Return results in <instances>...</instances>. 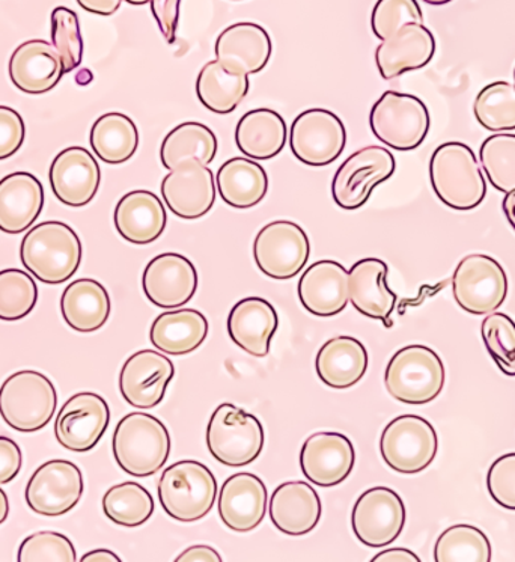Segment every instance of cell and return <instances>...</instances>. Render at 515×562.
<instances>
[{"label":"cell","mask_w":515,"mask_h":562,"mask_svg":"<svg viewBox=\"0 0 515 562\" xmlns=\"http://www.w3.org/2000/svg\"><path fill=\"white\" fill-rule=\"evenodd\" d=\"M113 221L124 240L133 245H149L164 234L168 216L156 193L133 190L117 202Z\"/></svg>","instance_id":"obj_31"},{"label":"cell","mask_w":515,"mask_h":562,"mask_svg":"<svg viewBox=\"0 0 515 562\" xmlns=\"http://www.w3.org/2000/svg\"><path fill=\"white\" fill-rule=\"evenodd\" d=\"M52 46L63 60L64 72L75 71L82 64V32L79 18L70 8L58 7L52 12Z\"/></svg>","instance_id":"obj_46"},{"label":"cell","mask_w":515,"mask_h":562,"mask_svg":"<svg viewBox=\"0 0 515 562\" xmlns=\"http://www.w3.org/2000/svg\"><path fill=\"white\" fill-rule=\"evenodd\" d=\"M82 241L64 222L35 225L24 236L20 258L27 272L48 285H59L75 277L82 262Z\"/></svg>","instance_id":"obj_1"},{"label":"cell","mask_w":515,"mask_h":562,"mask_svg":"<svg viewBox=\"0 0 515 562\" xmlns=\"http://www.w3.org/2000/svg\"><path fill=\"white\" fill-rule=\"evenodd\" d=\"M83 475L77 464L68 460H51L42 464L27 481V507L36 515L59 517L70 513L82 499Z\"/></svg>","instance_id":"obj_13"},{"label":"cell","mask_w":515,"mask_h":562,"mask_svg":"<svg viewBox=\"0 0 515 562\" xmlns=\"http://www.w3.org/2000/svg\"><path fill=\"white\" fill-rule=\"evenodd\" d=\"M486 488L494 503L515 512V452L499 457L486 475Z\"/></svg>","instance_id":"obj_49"},{"label":"cell","mask_w":515,"mask_h":562,"mask_svg":"<svg viewBox=\"0 0 515 562\" xmlns=\"http://www.w3.org/2000/svg\"><path fill=\"white\" fill-rule=\"evenodd\" d=\"M216 188L222 201L234 209H253L269 192L266 169L247 157H234L219 168Z\"/></svg>","instance_id":"obj_36"},{"label":"cell","mask_w":515,"mask_h":562,"mask_svg":"<svg viewBox=\"0 0 515 562\" xmlns=\"http://www.w3.org/2000/svg\"><path fill=\"white\" fill-rule=\"evenodd\" d=\"M389 267L379 258H363L348 272V294L351 305L365 317L374 318L392 327L391 315L396 294L388 285Z\"/></svg>","instance_id":"obj_25"},{"label":"cell","mask_w":515,"mask_h":562,"mask_svg":"<svg viewBox=\"0 0 515 562\" xmlns=\"http://www.w3.org/2000/svg\"><path fill=\"white\" fill-rule=\"evenodd\" d=\"M112 303L108 290L96 279H77L64 290L60 313L65 323L77 331L91 334L111 317Z\"/></svg>","instance_id":"obj_33"},{"label":"cell","mask_w":515,"mask_h":562,"mask_svg":"<svg viewBox=\"0 0 515 562\" xmlns=\"http://www.w3.org/2000/svg\"><path fill=\"white\" fill-rule=\"evenodd\" d=\"M142 286L145 296L158 308H181L197 294V267L184 255H158L145 267Z\"/></svg>","instance_id":"obj_17"},{"label":"cell","mask_w":515,"mask_h":562,"mask_svg":"<svg viewBox=\"0 0 515 562\" xmlns=\"http://www.w3.org/2000/svg\"><path fill=\"white\" fill-rule=\"evenodd\" d=\"M310 238L294 222H271L255 237L254 258L258 269L279 281L298 277L310 260Z\"/></svg>","instance_id":"obj_12"},{"label":"cell","mask_w":515,"mask_h":562,"mask_svg":"<svg viewBox=\"0 0 515 562\" xmlns=\"http://www.w3.org/2000/svg\"><path fill=\"white\" fill-rule=\"evenodd\" d=\"M405 505L389 487H372L360 495L351 513V527L360 543L384 548L393 543L405 525Z\"/></svg>","instance_id":"obj_15"},{"label":"cell","mask_w":515,"mask_h":562,"mask_svg":"<svg viewBox=\"0 0 515 562\" xmlns=\"http://www.w3.org/2000/svg\"><path fill=\"white\" fill-rule=\"evenodd\" d=\"M80 562H121V558L108 549H96L80 558Z\"/></svg>","instance_id":"obj_56"},{"label":"cell","mask_w":515,"mask_h":562,"mask_svg":"<svg viewBox=\"0 0 515 562\" xmlns=\"http://www.w3.org/2000/svg\"><path fill=\"white\" fill-rule=\"evenodd\" d=\"M356 463L355 447L340 432H315L303 443L300 468L307 481L320 487H334L350 476Z\"/></svg>","instance_id":"obj_20"},{"label":"cell","mask_w":515,"mask_h":562,"mask_svg":"<svg viewBox=\"0 0 515 562\" xmlns=\"http://www.w3.org/2000/svg\"><path fill=\"white\" fill-rule=\"evenodd\" d=\"M216 178L209 166L189 161L169 171L161 181V196L170 212L181 220H200L216 201Z\"/></svg>","instance_id":"obj_19"},{"label":"cell","mask_w":515,"mask_h":562,"mask_svg":"<svg viewBox=\"0 0 515 562\" xmlns=\"http://www.w3.org/2000/svg\"><path fill=\"white\" fill-rule=\"evenodd\" d=\"M176 367L165 355L141 350L130 356L120 374L121 395L130 406L148 411L164 402Z\"/></svg>","instance_id":"obj_18"},{"label":"cell","mask_w":515,"mask_h":562,"mask_svg":"<svg viewBox=\"0 0 515 562\" xmlns=\"http://www.w3.org/2000/svg\"><path fill=\"white\" fill-rule=\"evenodd\" d=\"M412 23L424 24L417 0H379L372 10V32L381 42Z\"/></svg>","instance_id":"obj_47"},{"label":"cell","mask_w":515,"mask_h":562,"mask_svg":"<svg viewBox=\"0 0 515 562\" xmlns=\"http://www.w3.org/2000/svg\"><path fill=\"white\" fill-rule=\"evenodd\" d=\"M480 159L490 184L502 193L515 190V135L499 133L486 137L480 148Z\"/></svg>","instance_id":"obj_43"},{"label":"cell","mask_w":515,"mask_h":562,"mask_svg":"<svg viewBox=\"0 0 515 562\" xmlns=\"http://www.w3.org/2000/svg\"><path fill=\"white\" fill-rule=\"evenodd\" d=\"M249 92V78L223 68L216 59L205 64L197 80V95L202 106L217 115H228Z\"/></svg>","instance_id":"obj_39"},{"label":"cell","mask_w":515,"mask_h":562,"mask_svg":"<svg viewBox=\"0 0 515 562\" xmlns=\"http://www.w3.org/2000/svg\"><path fill=\"white\" fill-rule=\"evenodd\" d=\"M514 80H515V68H514Z\"/></svg>","instance_id":"obj_61"},{"label":"cell","mask_w":515,"mask_h":562,"mask_svg":"<svg viewBox=\"0 0 515 562\" xmlns=\"http://www.w3.org/2000/svg\"><path fill=\"white\" fill-rule=\"evenodd\" d=\"M377 139L396 151H413L427 139L432 119L427 104L416 95L387 91L369 113Z\"/></svg>","instance_id":"obj_7"},{"label":"cell","mask_w":515,"mask_h":562,"mask_svg":"<svg viewBox=\"0 0 515 562\" xmlns=\"http://www.w3.org/2000/svg\"><path fill=\"white\" fill-rule=\"evenodd\" d=\"M26 128L18 111L0 106V160L14 156L22 148Z\"/></svg>","instance_id":"obj_50"},{"label":"cell","mask_w":515,"mask_h":562,"mask_svg":"<svg viewBox=\"0 0 515 562\" xmlns=\"http://www.w3.org/2000/svg\"><path fill=\"white\" fill-rule=\"evenodd\" d=\"M315 368L324 385L334 390H347L358 385L367 374L368 351L359 339L332 338L316 355Z\"/></svg>","instance_id":"obj_32"},{"label":"cell","mask_w":515,"mask_h":562,"mask_svg":"<svg viewBox=\"0 0 515 562\" xmlns=\"http://www.w3.org/2000/svg\"><path fill=\"white\" fill-rule=\"evenodd\" d=\"M75 544L64 533L42 531L32 533L20 544L19 562H75Z\"/></svg>","instance_id":"obj_48"},{"label":"cell","mask_w":515,"mask_h":562,"mask_svg":"<svg viewBox=\"0 0 515 562\" xmlns=\"http://www.w3.org/2000/svg\"><path fill=\"white\" fill-rule=\"evenodd\" d=\"M23 452L18 443L0 436V485L11 483L22 471Z\"/></svg>","instance_id":"obj_52"},{"label":"cell","mask_w":515,"mask_h":562,"mask_svg":"<svg viewBox=\"0 0 515 562\" xmlns=\"http://www.w3.org/2000/svg\"><path fill=\"white\" fill-rule=\"evenodd\" d=\"M64 75L58 52L44 40L20 44L10 59L11 82L26 94H46Z\"/></svg>","instance_id":"obj_28"},{"label":"cell","mask_w":515,"mask_h":562,"mask_svg":"<svg viewBox=\"0 0 515 562\" xmlns=\"http://www.w3.org/2000/svg\"><path fill=\"white\" fill-rule=\"evenodd\" d=\"M111 423V408L96 392H79L60 408L55 436L60 447L75 452L91 451Z\"/></svg>","instance_id":"obj_16"},{"label":"cell","mask_w":515,"mask_h":562,"mask_svg":"<svg viewBox=\"0 0 515 562\" xmlns=\"http://www.w3.org/2000/svg\"><path fill=\"white\" fill-rule=\"evenodd\" d=\"M287 124L281 113L271 109H255L238 121L235 144L254 160H270L282 151L287 144Z\"/></svg>","instance_id":"obj_34"},{"label":"cell","mask_w":515,"mask_h":562,"mask_svg":"<svg viewBox=\"0 0 515 562\" xmlns=\"http://www.w3.org/2000/svg\"><path fill=\"white\" fill-rule=\"evenodd\" d=\"M279 317L270 302L261 297H246L234 305L228 317L231 339L246 353L266 358L278 330Z\"/></svg>","instance_id":"obj_29"},{"label":"cell","mask_w":515,"mask_h":562,"mask_svg":"<svg viewBox=\"0 0 515 562\" xmlns=\"http://www.w3.org/2000/svg\"><path fill=\"white\" fill-rule=\"evenodd\" d=\"M395 157L389 149L371 147L359 149L348 157L332 181V196L343 210H358L367 204L372 190L393 176Z\"/></svg>","instance_id":"obj_11"},{"label":"cell","mask_w":515,"mask_h":562,"mask_svg":"<svg viewBox=\"0 0 515 562\" xmlns=\"http://www.w3.org/2000/svg\"><path fill=\"white\" fill-rule=\"evenodd\" d=\"M454 299L473 315L496 313L508 296V277L499 261L484 254H472L458 262L452 278Z\"/></svg>","instance_id":"obj_9"},{"label":"cell","mask_w":515,"mask_h":562,"mask_svg":"<svg viewBox=\"0 0 515 562\" xmlns=\"http://www.w3.org/2000/svg\"><path fill=\"white\" fill-rule=\"evenodd\" d=\"M422 2L428 3V5L441 7L452 2V0H422Z\"/></svg>","instance_id":"obj_59"},{"label":"cell","mask_w":515,"mask_h":562,"mask_svg":"<svg viewBox=\"0 0 515 562\" xmlns=\"http://www.w3.org/2000/svg\"><path fill=\"white\" fill-rule=\"evenodd\" d=\"M267 507L269 493L266 484L247 472L229 476L219 493V515L231 531H254L266 516Z\"/></svg>","instance_id":"obj_24"},{"label":"cell","mask_w":515,"mask_h":562,"mask_svg":"<svg viewBox=\"0 0 515 562\" xmlns=\"http://www.w3.org/2000/svg\"><path fill=\"white\" fill-rule=\"evenodd\" d=\"M58 407L52 380L34 370L18 371L0 386V416L19 432L43 430Z\"/></svg>","instance_id":"obj_5"},{"label":"cell","mask_w":515,"mask_h":562,"mask_svg":"<svg viewBox=\"0 0 515 562\" xmlns=\"http://www.w3.org/2000/svg\"><path fill=\"white\" fill-rule=\"evenodd\" d=\"M445 382L446 370L440 356L419 344L396 351L384 373V385L391 397L415 406L439 397Z\"/></svg>","instance_id":"obj_6"},{"label":"cell","mask_w":515,"mask_h":562,"mask_svg":"<svg viewBox=\"0 0 515 562\" xmlns=\"http://www.w3.org/2000/svg\"><path fill=\"white\" fill-rule=\"evenodd\" d=\"M157 492L166 515L190 524L204 519L213 509L217 481L205 464L197 460H181L165 469Z\"/></svg>","instance_id":"obj_4"},{"label":"cell","mask_w":515,"mask_h":562,"mask_svg":"<svg viewBox=\"0 0 515 562\" xmlns=\"http://www.w3.org/2000/svg\"><path fill=\"white\" fill-rule=\"evenodd\" d=\"M152 493L144 485L125 481L113 485L103 496V512L109 520L124 528L147 524L154 513Z\"/></svg>","instance_id":"obj_40"},{"label":"cell","mask_w":515,"mask_h":562,"mask_svg":"<svg viewBox=\"0 0 515 562\" xmlns=\"http://www.w3.org/2000/svg\"><path fill=\"white\" fill-rule=\"evenodd\" d=\"M149 5L166 42L176 43L181 0H152Z\"/></svg>","instance_id":"obj_51"},{"label":"cell","mask_w":515,"mask_h":562,"mask_svg":"<svg viewBox=\"0 0 515 562\" xmlns=\"http://www.w3.org/2000/svg\"><path fill=\"white\" fill-rule=\"evenodd\" d=\"M372 562H421V558L408 549L395 548L380 552L379 555L372 558Z\"/></svg>","instance_id":"obj_55"},{"label":"cell","mask_w":515,"mask_h":562,"mask_svg":"<svg viewBox=\"0 0 515 562\" xmlns=\"http://www.w3.org/2000/svg\"><path fill=\"white\" fill-rule=\"evenodd\" d=\"M8 516H10V499L7 493L0 488V525L5 524Z\"/></svg>","instance_id":"obj_58"},{"label":"cell","mask_w":515,"mask_h":562,"mask_svg":"<svg viewBox=\"0 0 515 562\" xmlns=\"http://www.w3.org/2000/svg\"><path fill=\"white\" fill-rule=\"evenodd\" d=\"M217 147V137L206 125L201 123L180 124L170 131L161 143V165L168 171H173L189 161L209 166L216 157Z\"/></svg>","instance_id":"obj_37"},{"label":"cell","mask_w":515,"mask_h":562,"mask_svg":"<svg viewBox=\"0 0 515 562\" xmlns=\"http://www.w3.org/2000/svg\"><path fill=\"white\" fill-rule=\"evenodd\" d=\"M123 2L124 0H77V3H79L85 11L92 12V14L97 15H104V18L115 14Z\"/></svg>","instance_id":"obj_54"},{"label":"cell","mask_w":515,"mask_h":562,"mask_svg":"<svg viewBox=\"0 0 515 562\" xmlns=\"http://www.w3.org/2000/svg\"><path fill=\"white\" fill-rule=\"evenodd\" d=\"M206 447L225 467H247L258 459L264 448L261 420L234 404H221L206 427Z\"/></svg>","instance_id":"obj_8"},{"label":"cell","mask_w":515,"mask_h":562,"mask_svg":"<svg viewBox=\"0 0 515 562\" xmlns=\"http://www.w3.org/2000/svg\"><path fill=\"white\" fill-rule=\"evenodd\" d=\"M502 209H504L506 221L515 232V190L506 193L505 200L502 202Z\"/></svg>","instance_id":"obj_57"},{"label":"cell","mask_w":515,"mask_h":562,"mask_svg":"<svg viewBox=\"0 0 515 562\" xmlns=\"http://www.w3.org/2000/svg\"><path fill=\"white\" fill-rule=\"evenodd\" d=\"M492 558L489 537L472 525L446 529L434 548L436 562H492Z\"/></svg>","instance_id":"obj_41"},{"label":"cell","mask_w":515,"mask_h":562,"mask_svg":"<svg viewBox=\"0 0 515 562\" xmlns=\"http://www.w3.org/2000/svg\"><path fill=\"white\" fill-rule=\"evenodd\" d=\"M429 180L434 193L449 209L469 212L480 207L486 183L473 149L463 143L441 144L429 161Z\"/></svg>","instance_id":"obj_2"},{"label":"cell","mask_w":515,"mask_h":562,"mask_svg":"<svg viewBox=\"0 0 515 562\" xmlns=\"http://www.w3.org/2000/svg\"><path fill=\"white\" fill-rule=\"evenodd\" d=\"M38 286L30 273L20 269L0 272V321L19 322L34 311Z\"/></svg>","instance_id":"obj_44"},{"label":"cell","mask_w":515,"mask_h":562,"mask_svg":"<svg viewBox=\"0 0 515 562\" xmlns=\"http://www.w3.org/2000/svg\"><path fill=\"white\" fill-rule=\"evenodd\" d=\"M177 562H222V557L219 555L216 549L210 548L206 544H197L192 548L186 549Z\"/></svg>","instance_id":"obj_53"},{"label":"cell","mask_w":515,"mask_h":562,"mask_svg":"<svg viewBox=\"0 0 515 562\" xmlns=\"http://www.w3.org/2000/svg\"><path fill=\"white\" fill-rule=\"evenodd\" d=\"M303 308L316 317H334L350 302L348 272L339 262L323 260L307 267L299 281Z\"/></svg>","instance_id":"obj_26"},{"label":"cell","mask_w":515,"mask_h":562,"mask_svg":"<svg viewBox=\"0 0 515 562\" xmlns=\"http://www.w3.org/2000/svg\"><path fill=\"white\" fill-rule=\"evenodd\" d=\"M436 54V38L424 24L412 23L401 27L376 50V64L384 80L400 78L407 71L421 70Z\"/></svg>","instance_id":"obj_23"},{"label":"cell","mask_w":515,"mask_h":562,"mask_svg":"<svg viewBox=\"0 0 515 562\" xmlns=\"http://www.w3.org/2000/svg\"><path fill=\"white\" fill-rule=\"evenodd\" d=\"M473 113L485 131H515V83L497 80L486 85L474 100Z\"/></svg>","instance_id":"obj_42"},{"label":"cell","mask_w":515,"mask_h":562,"mask_svg":"<svg viewBox=\"0 0 515 562\" xmlns=\"http://www.w3.org/2000/svg\"><path fill=\"white\" fill-rule=\"evenodd\" d=\"M481 337L499 370L515 378V323L506 314L486 315L481 325Z\"/></svg>","instance_id":"obj_45"},{"label":"cell","mask_w":515,"mask_h":562,"mask_svg":"<svg viewBox=\"0 0 515 562\" xmlns=\"http://www.w3.org/2000/svg\"><path fill=\"white\" fill-rule=\"evenodd\" d=\"M124 2L130 3V5L142 7L152 3V0H124Z\"/></svg>","instance_id":"obj_60"},{"label":"cell","mask_w":515,"mask_h":562,"mask_svg":"<svg viewBox=\"0 0 515 562\" xmlns=\"http://www.w3.org/2000/svg\"><path fill=\"white\" fill-rule=\"evenodd\" d=\"M346 144V125L327 109L302 112L291 125V151L307 166L334 164L343 155Z\"/></svg>","instance_id":"obj_14"},{"label":"cell","mask_w":515,"mask_h":562,"mask_svg":"<svg viewBox=\"0 0 515 562\" xmlns=\"http://www.w3.org/2000/svg\"><path fill=\"white\" fill-rule=\"evenodd\" d=\"M100 181V166L96 157L82 147L64 149L51 166L53 193L70 207H83L94 200Z\"/></svg>","instance_id":"obj_22"},{"label":"cell","mask_w":515,"mask_h":562,"mask_svg":"<svg viewBox=\"0 0 515 562\" xmlns=\"http://www.w3.org/2000/svg\"><path fill=\"white\" fill-rule=\"evenodd\" d=\"M172 448L168 428L156 416L133 412L117 423L112 450L117 467L137 479L157 474Z\"/></svg>","instance_id":"obj_3"},{"label":"cell","mask_w":515,"mask_h":562,"mask_svg":"<svg viewBox=\"0 0 515 562\" xmlns=\"http://www.w3.org/2000/svg\"><path fill=\"white\" fill-rule=\"evenodd\" d=\"M269 32L257 23L242 22L226 27L217 36L216 60L223 68L235 75H257L267 67L271 58Z\"/></svg>","instance_id":"obj_21"},{"label":"cell","mask_w":515,"mask_h":562,"mask_svg":"<svg viewBox=\"0 0 515 562\" xmlns=\"http://www.w3.org/2000/svg\"><path fill=\"white\" fill-rule=\"evenodd\" d=\"M318 493L305 481H288L270 497V519L287 536H306L322 519Z\"/></svg>","instance_id":"obj_27"},{"label":"cell","mask_w":515,"mask_h":562,"mask_svg":"<svg viewBox=\"0 0 515 562\" xmlns=\"http://www.w3.org/2000/svg\"><path fill=\"white\" fill-rule=\"evenodd\" d=\"M439 439L432 424L417 415L391 420L380 439L384 463L400 474H419L436 459Z\"/></svg>","instance_id":"obj_10"},{"label":"cell","mask_w":515,"mask_h":562,"mask_svg":"<svg viewBox=\"0 0 515 562\" xmlns=\"http://www.w3.org/2000/svg\"><path fill=\"white\" fill-rule=\"evenodd\" d=\"M44 207V189L30 172H14L0 180V232L22 234Z\"/></svg>","instance_id":"obj_30"},{"label":"cell","mask_w":515,"mask_h":562,"mask_svg":"<svg viewBox=\"0 0 515 562\" xmlns=\"http://www.w3.org/2000/svg\"><path fill=\"white\" fill-rule=\"evenodd\" d=\"M209 335V321L197 310L168 311L154 321L149 339L161 353L182 356L202 346Z\"/></svg>","instance_id":"obj_35"},{"label":"cell","mask_w":515,"mask_h":562,"mask_svg":"<svg viewBox=\"0 0 515 562\" xmlns=\"http://www.w3.org/2000/svg\"><path fill=\"white\" fill-rule=\"evenodd\" d=\"M89 143L101 161L121 165L135 156L139 147V132L124 113H105L92 125Z\"/></svg>","instance_id":"obj_38"}]
</instances>
